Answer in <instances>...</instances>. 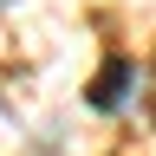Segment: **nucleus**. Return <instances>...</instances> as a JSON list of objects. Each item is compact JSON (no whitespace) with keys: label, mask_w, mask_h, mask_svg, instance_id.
<instances>
[{"label":"nucleus","mask_w":156,"mask_h":156,"mask_svg":"<svg viewBox=\"0 0 156 156\" xmlns=\"http://www.w3.org/2000/svg\"><path fill=\"white\" fill-rule=\"evenodd\" d=\"M0 7H20V0H0Z\"/></svg>","instance_id":"f03ea898"},{"label":"nucleus","mask_w":156,"mask_h":156,"mask_svg":"<svg viewBox=\"0 0 156 156\" xmlns=\"http://www.w3.org/2000/svg\"><path fill=\"white\" fill-rule=\"evenodd\" d=\"M136 91H143V65H136V58H111V65L98 72V85H91V111L117 117L124 104H136Z\"/></svg>","instance_id":"f257e3e1"}]
</instances>
